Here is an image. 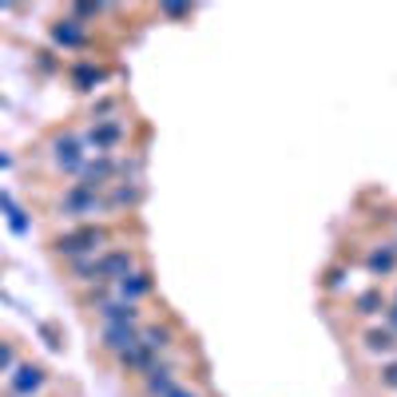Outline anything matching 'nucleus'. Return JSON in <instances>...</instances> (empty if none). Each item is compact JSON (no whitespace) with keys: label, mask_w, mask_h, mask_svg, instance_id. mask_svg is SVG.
<instances>
[{"label":"nucleus","mask_w":397,"mask_h":397,"mask_svg":"<svg viewBox=\"0 0 397 397\" xmlns=\"http://www.w3.org/2000/svg\"><path fill=\"white\" fill-rule=\"evenodd\" d=\"M99 314H104V322H108V326H135V310H131V306H99Z\"/></svg>","instance_id":"9d476101"},{"label":"nucleus","mask_w":397,"mask_h":397,"mask_svg":"<svg viewBox=\"0 0 397 397\" xmlns=\"http://www.w3.org/2000/svg\"><path fill=\"white\" fill-rule=\"evenodd\" d=\"M99 79H104V68H95V64H76L72 68V84H76L79 92H92Z\"/></svg>","instance_id":"1a4fd4ad"},{"label":"nucleus","mask_w":397,"mask_h":397,"mask_svg":"<svg viewBox=\"0 0 397 397\" xmlns=\"http://www.w3.org/2000/svg\"><path fill=\"white\" fill-rule=\"evenodd\" d=\"M95 246H104V231H99V226H76V231H68V235L56 238V251L72 254V258L95 251Z\"/></svg>","instance_id":"f257e3e1"},{"label":"nucleus","mask_w":397,"mask_h":397,"mask_svg":"<svg viewBox=\"0 0 397 397\" xmlns=\"http://www.w3.org/2000/svg\"><path fill=\"white\" fill-rule=\"evenodd\" d=\"M52 40L64 48H79L84 44V28H79V20H60L56 28H52Z\"/></svg>","instance_id":"0eeeda50"},{"label":"nucleus","mask_w":397,"mask_h":397,"mask_svg":"<svg viewBox=\"0 0 397 397\" xmlns=\"http://www.w3.org/2000/svg\"><path fill=\"white\" fill-rule=\"evenodd\" d=\"M56 163L68 167V171H84V155H79V143L72 139V135L56 139Z\"/></svg>","instance_id":"7ed1b4c3"},{"label":"nucleus","mask_w":397,"mask_h":397,"mask_svg":"<svg viewBox=\"0 0 397 397\" xmlns=\"http://www.w3.org/2000/svg\"><path fill=\"white\" fill-rule=\"evenodd\" d=\"M64 206H68V211H76V215H92L99 203H95V191L79 183V187H72L68 195H64Z\"/></svg>","instance_id":"20e7f679"},{"label":"nucleus","mask_w":397,"mask_h":397,"mask_svg":"<svg viewBox=\"0 0 397 397\" xmlns=\"http://www.w3.org/2000/svg\"><path fill=\"white\" fill-rule=\"evenodd\" d=\"M378 294H374V290H369V294H362V298H358V310H362V314H374V310H378Z\"/></svg>","instance_id":"f3484780"},{"label":"nucleus","mask_w":397,"mask_h":397,"mask_svg":"<svg viewBox=\"0 0 397 397\" xmlns=\"http://www.w3.org/2000/svg\"><path fill=\"white\" fill-rule=\"evenodd\" d=\"M8 163H12V159H8V155H0V171H4V167H8Z\"/></svg>","instance_id":"4be33fe9"},{"label":"nucleus","mask_w":397,"mask_h":397,"mask_svg":"<svg viewBox=\"0 0 397 397\" xmlns=\"http://www.w3.org/2000/svg\"><path fill=\"white\" fill-rule=\"evenodd\" d=\"M147 290H151V278H147V274H135V270H131L124 282H119V294H124L127 302L139 298V294H147Z\"/></svg>","instance_id":"9b49d317"},{"label":"nucleus","mask_w":397,"mask_h":397,"mask_svg":"<svg viewBox=\"0 0 397 397\" xmlns=\"http://www.w3.org/2000/svg\"><path fill=\"white\" fill-rule=\"evenodd\" d=\"M119 135H124V127L119 124H95L92 127V135H88V143H92L95 151H104V147H111V143H119Z\"/></svg>","instance_id":"6e6552de"},{"label":"nucleus","mask_w":397,"mask_h":397,"mask_svg":"<svg viewBox=\"0 0 397 397\" xmlns=\"http://www.w3.org/2000/svg\"><path fill=\"white\" fill-rule=\"evenodd\" d=\"M131 274V254L127 251H108L99 262H92V278H119L124 282Z\"/></svg>","instance_id":"f03ea898"},{"label":"nucleus","mask_w":397,"mask_h":397,"mask_svg":"<svg viewBox=\"0 0 397 397\" xmlns=\"http://www.w3.org/2000/svg\"><path fill=\"white\" fill-rule=\"evenodd\" d=\"M147 374H151V378H147V389H151V394L167 397V394L175 389V385H171V378H167V369H147Z\"/></svg>","instance_id":"f8f14e48"},{"label":"nucleus","mask_w":397,"mask_h":397,"mask_svg":"<svg viewBox=\"0 0 397 397\" xmlns=\"http://www.w3.org/2000/svg\"><path fill=\"white\" fill-rule=\"evenodd\" d=\"M104 342H108V349H119V354H127L131 346H139L135 326H108V330H104Z\"/></svg>","instance_id":"423d86ee"},{"label":"nucleus","mask_w":397,"mask_h":397,"mask_svg":"<svg viewBox=\"0 0 397 397\" xmlns=\"http://www.w3.org/2000/svg\"><path fill=\"white\" fill-rule=\"evenodd\" d=\"M40 385H44V369H40V365H20V369H16V378H12L16 394H36Z\"/></svg>","instance_id":"39448f33"},{"label":"nucleus","mask_w":397,"mask_h":397,"mask_svg":"<svg viewBox=\"0 0 397 397\" xmlns=\"http://www.w3.org/2000/svg\"><path fill=\"white\" fill-rule=\"evenodd\" d=\"M163 12H167V16H187V8H183V4H167Z\"/></svg>","instance_id":"aec40b11"},{"label":"nucleus","mask_w":397,"mask_h":397,"mask_svg":"<svg viewBox=\"0 0 397 397\" xmlns=\"http://www.w3.org/2000/svg\"><path fill=\"white\" fill-rule=\"evenodd\" d=\"M365 346L374 349V354H378V349H389V346H394V333H385V330H369V333H365Z\"/></svg>","instance_id":"4468645a"},{"label":"nucleus","mask_w":397,"mask_h":397,"mask_svg":"<svg viewBox=\"0 0 397 397\" xmlns=\"http://www.w3.org/2000/svg\"><path fill=\"white\" fill-rule=\"evenodd\" d=\"M389 267H394V254H389V251L369 254V270H378V274H381V270H389Z\"/></svg>","instance_id":"2eb2a0df"},{"label":"nucleus","mask_w":397,"mask_h":397,"mask_svg":"<svg viewBox=\"0 0 397 397\" xmlns=\"http://www.w3.org/2000/svg\"><path fill=\"white\" fill-rule=\"evenodd\" d=\"M389 322H394V326H397V306H394V310H389Z\"/></svg>","instance_id":"5701e85b"},{"label":"nucleus","mask_w":397,"mask_h":397,"mask_svg":"<svg viewBox=\"0 0 397 397\" xmlns=\"http://www.w3.org/2000/svg\"><path fill=\"white\" fill-rule=\"evenodd\" d=\"M143 346H147V349L167 346V330H159V326H155V330H147V333H143Z\"/></svg>","instance_id":"dca6fc26"},{"label":"nucleus","mask_w":397,"mask_h":397,"mask_svg":"<svg viewBox=\"0 0 397 397\" xmlns=\"http://www.w3.org/2000/svg\"><path fill=\"white\" fill-rule=\"evenodd\" d=\"M8 365H12V346H8V342H0V374H4Z\"/></svg>","instance_id":"a211bd4d"},{"label":"nucleus","mask_w":397,"mask_h":397,"mask_svg":"<svg viewBox=\"0 0 397 397\" xmlns=\"http://www.w3.org/2000/svg\"><path fill=\"white\" fill-rule=\"evenodd\" d=\"M385 385H394V389H397V362L385 369Z\"/></svg>","instance_id":"6ab92c4d"},{"label":"nucleus","mask_w":397,"mask_h":397,"mask_svg":"<svg viewBox=\"0 0 397 397\" xmlns=\"http://www.w3.org/2000/svg\"><path fill=\"white\" fill-rule=\"evenodd\" d=\"M108 175H111V163H92V167H84V179H88L84 187L95 191V183H99V179H108Z\"/></svg>","instance_id":"ddd939ff"},{"label":"nucleus","mask_w":397,"mask_h":397,"mask_svg":"<svg viewBox=\"0 0 397 397\" xmlns=\"http://www.w3.org/2000/svg\"><path fill=\"white\" fill-rule=\"evenodd\" d=\"M167 397H195V394H191V389H171Z\"/></svg>","instance_id":"412c9836"}]
</instances>
